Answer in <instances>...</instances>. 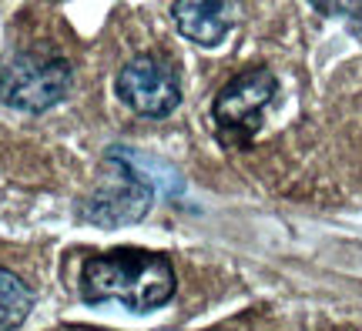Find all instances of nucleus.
Returning a JSON list of instances; mask_svg holds the SVG:
<instances>
[{
    "label": "nucleus",
    "instance_id": "nucleus-1",
    "mask_svg": "<svg viewBox=\"0 0 362 331\" xmlns=\"http://www.w3.org/2000/svg\"><path fill=\"white\" fill-rule=\"evenodd\" d=\"M178 278L165 255L141 248H117L90 258L81 271V294L88 305L117 301L134 315L165 308L175 298Z\"/></svg>",
    "mask_w": 362,
    "mask_h": 331
},
{
    "label": "nucleus",
    "instance_id": "nucleus-2",
    "mask_svg": "<svg viewBox=\"0 0 362 331\" xmlns=\"http://www.w3.org/2000/svg\"><path fill=\"white\" fill-rule=\"evenodd\" d=\"M74 88V67L64 57L24 51L0 64V101L13 111L44 114L61 104Z\"/></svg>",
    "mask_w": 362,
    "mask_h": 331
},
{
    "label": "nucleus",
    "instance_id": "nucleus-3",
    "mask_svg": "<svg viewBox=\"0 0 362 331\" xmlns=\"http://www.w3.org/2000/svg\"><path fill=\"white\" fill-rule=\"evenodd\" d=\"M151 201H155V188L128 161L107 154L101 184L81 204V217L98 228H124V224H138L148 215Z\"/></svg>",
    "mask_w": 362,
    "mask_h": 331
},
{
    "label": "nucleus",
    "instance_id": "nucleus-4",
    "mask_svg": "<svg viewBox=\"0 0 362 331\" xmlns=\"http://www.w3.org/2000/svg\"><path fill=\"white\" fill-rule=\"evenodd\" d=\"M275 90H279V80L265 67L232 77L215 94V104H211V117H215L221 140L225 144H248L255 138V131L262 128V114L272 104Z\"/></svg>",
    "mask_w": 362,
    "mask_h": 331
},
{
    "label": "nucleus",
    "instance_id": "nucleus-5",
    "mask_svg": "<svg viewBox=\"0 0 362 331\" xmlns=\"http://www.w3.org/2000/svg\"><path fill=\"white\" fill-rule=\"evenodd\" d=\"M117 97L141 117H168L181 104L178 74L158 54H138L117 74Z\"/></svg>",
    "mask_w": 362,
    "mask_h": 331
},
{
    "label": "nucleus",
    "instance_id": "nucleus-6",
    "mask_svg": "<svg viewBox=\"0 0 362 331\" xmlns=\"http://www.w3.org/2000/svg\"><path fill=\"white\" fill-rule=\"evenodd\" d=\"M171 17L188 40L202 47H218L235 27L238 4L235 0H175Z\"/></svg>",
    "mask_w": 362,
    "mask_h": 331
},
{
    "label": "nucleus",
    "instance_id": "nucleus-7",
    "mask_svg": "<svg viewBox=\"0 0 362 331\" xmlns=\"http://www.w3.org/2000/svg\"><path fill=\"white\" fill-rule=\"evenodd\" d=\"M34 311V291L21 275L0 267V331H13Z\"/></svg>",
    "mask_w": 362,
    "mask_h": 331
},
{
    "label": "nucleus",
    "instance_id": "nucleus-8",
    "mask_svg": "<svg viewBox=\"0 0 362 331\" xmlns=\"http://www.w3.org/2000/svg\"><path fill=\"white\" fill-rule=\"evenodd\" d=\"M309 4L325 17H352L362 11V0H309Z\"/></svg>",
    "mask_w": 362,
    "mask_h": 331
}]
</instances>
